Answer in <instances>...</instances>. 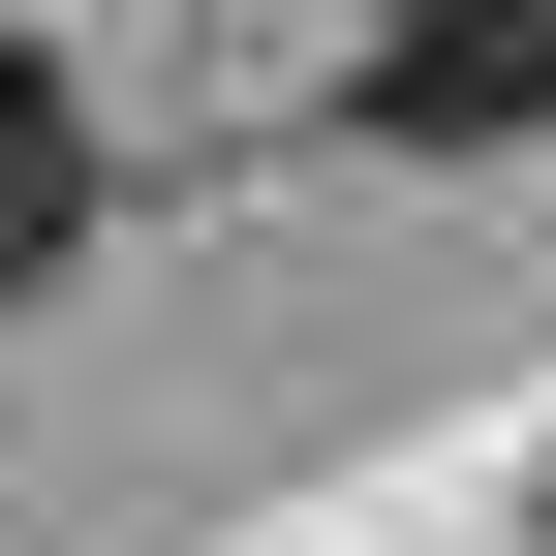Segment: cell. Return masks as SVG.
Segmentation results:
<instances>
[{
    "label": "cell",
    "mask_w": 556,
    "mask_h": 556,
    "mask_svg": "<svg viewBox=\"0 0 556 556\" xmlns=\"http://www.w3.org/2000/svg\"><path fill=\"white\" fill-rule=\"evenodd\" d=\"M62 248H93V93H62V62L0 31V309H31Z\"/></svg>",
    "instance_id": "7a4b0ae2"
},
{
    "label": "cell",
    "mask_w": 556,
    "mask_h": 556,
    "mask_svg": "<svg viewBox=\"0 0 556 556\" xmlns=\"http://www.w3.org/2000/svg\"><path fill=\"white\" fill-rule=\"evenodd\" d=\"M526 556H556V495H526Z\"/></svg>",
    "instance_id": "3957f363"
},
{
    "label": "cell",
    "mask_w": 556,
    "mask_h": 556,
    "mask_svg": "<svg viewBox=\"0 0 556 556\" xmlns=\"http://www.w3.org/2000/svg\"><path fill=\"white\" fill-rule=\"evenodd\" d=\"M371 124L402 155H526L556 124V0H371Z\"/></svg>",
    "instance_id": "6da1fadb"
}]
</instances>
